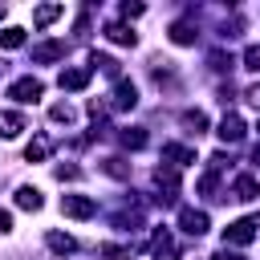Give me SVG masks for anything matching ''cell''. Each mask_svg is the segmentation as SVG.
Wrapping results in <instances>:
<instances>
[{
	"mask_svg": "<svg viewBox=\"0 0 260 260\" xmlns=\"http://www.w3.org/2000/svg\"><path fill=\"white\" fill-rule=\"evenodd\" d=\"M256 232H260V215L236 219V223H228V228H223V248H228V244H232V248H244V244H252V240H256Z\"/></svg>",
	"mask_w": 260,
	"mask_h": 260,
	"instance_id": "1",
	"label": "cell"
},
{
	"mask_svg": "<svg viewBox=\"0 0 260 260\" xmlns=\"http://www.w3.org/2000/svg\"><path fill=\"white\" fill-rule=\"evenodd\" d=\"M41 93H45V85H41L37 77H20V81H12V85H8V98H12V102H20V106L41 102Z\"/></svg>",
	"mask_w": 260,
	"mask_h": 260,
	"instance_id": "2",
	"label": "cell"
},
{
	"mask_svg": "<svg viewBox=\"0 0 260 260\" xmlns=\"http://www.w3.org/2000/svg\"><path fill=\"white\" fill-rule=\"evenodd\" d=\"M61 211L73 215V219H89V215L98 211V203H93L89 195H61Z\"/></svg>",
	"mask_w": 260,
	"mask_h": 260,
	"instance_id": "3",
	"label": "cell"
},
{
	"mask_svg": "<svg viewBox=\"0 0 260 260\" xmlns=\"http://www.w3.org/2000/svg\"><path fill=\"white\" fill-rule=\"evenodd\" d=\"M179 228L187 232V236H203L211 223H207V211H195V207H183L179 211Z\"/></svg>",
	"mask_w": 260,
	"mask_h": 260,
	"instance_id": "4",
	"label": "cell"
},
{
	"mask_svg": "<svg viewBox=\"0 0 260 260\" xmlns=\"http://www.w3.org/2000/svg\"><path fill=\"white\" fill-rule=\"evenodd\" d=\"M65 57V41H41L32 45V61L37 65H49V61H61Z\"/></svg>",
	"mask_w": 260,
	"mask_h": 260,
	"instance_id": "5",
	"label": "cell"
},
{
	"mask_svg": "<svg viewBox=\"0 0 260 260\" xmlns=\"http://www.w3.org/2000/svg\"><path fill=\"white\" fill-rule=\"evenodd\" d=\"M134 102H138L134 81H118L114 85V110H134Z\"/></svg>",
	"mask_w": 260,
	"mask_h": 260,
	"instance_id": "6",
	"label": "cell"
},
{
	"mask_svg": "<svg viewBox=\"0 0 260 260\" xmlns=\"http://www.w3.org/2000/svg\"><path fill=\"white\" fill-rule=\"evenodd\" d=\"M223 142H240L244 138V122H240V114H223V122H219V130H215Z\"/></svg>",
	"mask_w": 260,
	"mask_h": 260,
	"instance_id": "7",
	"label": "cell"
},
{
	"mask_svg": "<svg viewBox=\"0 0 260 260\" xmlns=\"http://www.w3.org/2000/svg\"><path fill=\"white\" fill-rule=\"evenodd\" d=\"M154 183L167 191V195H162V203H171V199H175V191H179V175H175V167H158V171H154Z\"/></svg>",
	"mask_w": 260,
	"mask_h": 260,
	"instance_id": "8",
	"label": "cell"
},
{
	"mask_svg": "<svg viewBox=\"0 0 260 260\" xmlns=\"http://www.w3.org/2000/svg\"><path fill=\"white\" fill-rule=\"evenodd\" d=\"M260 195V183L252 179V175H240L236 183H232V199H240V203H248V199H256Z\"/></svg>",
	"mask_w": 260,
	"mask_h": 260,
	"instance_id": "9",
	"label": "cell"
},
{
	"mask_svg": "<svg viewBox=\"0 0 260 260\" xmlns=\"http://www.w3.org/2000/svg\"><path fill=\"white\" fill-rule=\"evenodd\" d=\"M57 85H61V89H85V85H89V69H61Z\"/></svg>",
	"mask_w": 260,
	"mask_h": 260,
	"instance_id": "10",
	"label": "cell"
},
{
	"mask_svg": "<svg viewBox=\"0 0 260 260\" xmlns=\"http://www.w3.org/2000/svg\"><path fill=\"white\" fill-rule=\"evenodd\" d=\"M162 158H171V167H187V162H195V150L171 142V146H162Z\"/></svg>",
	"mask_w": 260,
	"mask_h": 260,
	"instance_id": "11",
	"label": "cell"
},
{
	"mask_svg": "<svg viewBox=\"0 0 260 260\" xmlns=\"http://www.w3.org/2000/svg\"><path fill=\"white\" fill-rule=\"evenodd\" d=\"M20 130H24V118H20L16 110H0V134H4V138H16Z\"/></svg>",
	"mask_w": 260,
	"mask_h": 260,
	"instance_id": "12",
	"label": "cell"
},
{
	"mask_svg": "<svg viewBox=\"0 0 260 260\" xmlns=\"http://www.w3.org/2000/svg\"><path fill=\"white\" fill-rule=\"evenodd\" d=\"M61 12H65V4H41V8L32 12V24H37V28H45V24H53Z\"/></svg>",
	"mask_w": 260,
	"mask_h": 260,
	"instance_id": "13",
	"label": "cell"
},
{
	"mask_svg": "<svg viewBox=\"0 0 260 260\" xmlns=\"http://www.w3.org/2000/svg\"><path fill=\"white\" fill-rule=\"evenodd\" d=\"M49 150H53V142H49L45 134H37V138L28 142V150H24V158H28V162H41V158H49Z\"/></svg>",
	"mask_w": 260,
	"mask_h": 260,
	"instance_id": "14",
	"label": "cell"
},
{
	"mask_svg": "<svg viewBox=\"0 0 260 260\" xmlns=\"http://www.w3.org/2000/svg\"><path fill=\"white\" fill-rule=\"evenodd\" d=\"M41 203H45V199H41L37 187H20V191H16V207H24V211H41Z\"/></svg>",
	"mask_w": 260,
	"mask_h": 260,
	"instance_id": "15",
	"label": "cell"
},
{
	"mask_svg": "<svg viewBox=\"0 0 260 260\" xmlns=\"http://www.w3.org/2000/svg\"><path fill=\"white\" fill-rule=\"evenodd\" d=\"M106 37H110L114 45H134V41H138L134 28H126V24H106Z\"/></svg>",
	"mask_w": 260,
	"mask_h": 260,
	"instance_id": "16",
	"label": "cell"
},
{
	"mask_svg": "<svg viewBox=\"0 0 260 260\" xmlns=\"http://www.w3.org/2000/svg\"><path fill=\"white\" fill-rule=\"evenodd\" d=\"M195 37H199V32H195V28L187 24V20L171 24V41H175V45H195Z\"/></svg>",
	"mask_w": 260,
	"mask_h": 260,
	"instance_id": "17",
	"label": "cell"
},
{
	"mask_svg": "<svg viewBox=\"0 0 260 260\" xmlns=\"http://www.w3.org/2000/svg\"><path fill=\"white\" fill-rule=\"evenodd\" d=\"M93 69H102L106 77H118V61L106 57V53H93V57H89V73H93Z\"/></svg>",
	"mask_w": 260,
	"mask_h": 260,
	"instance_id": "18",
	"label": "cell"
},
{
	"mask_svg": "<svg viewBox=\"0 0 260 260\" xmlns=\"http://www.w3.org/2000/svg\"><path fill=\"white\" fill-rule=\"evenodd\" d=\"M49 248L65 256V252H73V248H77V240H73V236H65V232H49Z\"/></svg>",
	"mask_w": 260,
	"mask_h": 260,
	"instance_id": "19",
	"label": "cell"
},
{
	"mask_svg": "<svg viewBox=\"0 0 260 260\" xmlns=\"http://www.w3.org/2000/svg\"><path fill=\"white\" fill-rule=\"evenodd\" d=\"M118 138H122V146H130V150H138V146H146V130H138V126H130V130H122Z\"/></svg>",
	"mask_w": 260,
	"mask_h": 260,
	"instance_id": "20",
	"label": "cell"
},
{
	"mask_svg": "<svg viewBox=\"0 0 260 260\" xmlns=\"http://www.w3.org/2000/svg\"><path fill=\"white\" fill-rule=\"evenodd\" d=\"M183 126H191L195 134H203V130H207V114H203V110H187V114H183Z\"/></svg>",
	"mask_w": 260,
	"mask_h": 260,
	"instance_id": "21",
	"label": "cell"
},
{
	"mask_svg": "<svg viewBox=\"0 0 260 260\" xmlns=\"http://www.w3.org/2000/svg\"><path fill=\"white\" fill-rule=\"evenodd\" d=\"M154 256H158V260H171V256H175V244H171V236H167V232H158V236H154Z\"/></svg>",
	"mask_w": 260,
	"mask_h": 260,
	"instance_id": "22",
	"label": "cell"
},
{
	"mask_svg": "<svg viewBox=\"0 0 260 260\" xmlns=\"http://www.w3.org/2000/svg\"><path fill=\"white\" fill-rule=\"evenodd\" d=\"M24 45V28H4L0 32V49H20Z\"/></svg>",
	"mask_w": 260,
	"mask_h": 260,
	"instance_id": "23",
	"label": "cell"
},
{
	"mask_svg": "<svg viewBox=\"0 0 260 260\" xmlns=\"http://www.w3.org/2000/svg\"><path fill=\"white\" fill-rule=\"evenodd\" d=\"M49 118L69 126V122H73V106H69V102H57V106H49Z\"/></svg>",
	"mask_w": 260,
	"mask_h": 260,
	"instance_id": "24",
	"label": "cell"
},
{
	"mask_svg": "<svg viewBox=\"0 0 260 260\" xmlns=\"http://www.w3.org/2000/svg\"><path fill=\"white\" fill-rule=\"evenodd\" d=\"M244 65H248L252 73H260V45H248V49H244Z\"/></svg>",
	"mask_w": 260,
	"mask_h": 260,
	"instance_id": "25",
	"label": "cell"
},
{
	"mask_svg": "<svg viewBox=\"0 0 260 260\" xmlns=\"http://www.w3.org/2000/svg\"><path fill=\"white\" fill-rule=\"evenodd\" d=\"M211 69H232V53H211Z\"/></svg>",
	"mask_w": 260,
	"mask_h": 260,
	"instance_id": "26",
	"label": "cell"
},
{
	"mask_svg": "<svg viewBox=\"0 0 260 260\" xmlns=\"http://www.w3.org/2000/svg\"><path fill=\"white\" fill-rule=\"evenodd\" d=\"M199 191H203V195H207V199H215V195H211V191H215V171H211V175H203V179H199Z\"/></svg>",
	"mask_w": 260,
	"mask_h": 260,
	"instance_id": "27",
	"label": "cell"
},
{
	"mask_svg": "<svg viewBox=\"0 0 260 260\" xmlns=\"http://www.w3.org/2000/svg\"><path fill=\"white\" fill-rule=\"evenodd\" d=\"M106 171H110V175H118V179H122V175H126V162H122V158H106Z\"/></svg>",
	"mask_w": 260,
	"mask_h": 260,
	"instance_id": "28",
	"label": "cell"
},
{
	"mask_svg": "<svg viewBox=\"0 0 260 260\" xmlns=\"http://www.w3.org/2000/svg\"><path fill=\"white\" fill-rule=\"evenodd\" d=\"M77 175H81V171H77V167H65V162H61V167H57V179H61V183H65V179H77Z\"/></svg>",
	"mask_w": 260,
	"mask_h": 260,
	"instance_id": "29",
	"label": "cell"
},
{
	"mask_svg": "<svg viewBox=\"0 0 260 260\" xmlns=\"http://www.w3.org/2000/svg\"><path fill=\"white\" fill-rule=\"evenodd\" d=\"M244 98H248V102L260 110V85H248V89H244Z\"/></svg>",
	"mask_w": 260,
	"mask_h": 260,
	"instance_id": "30",
	"label": "cell"
},
{
	"mask_svg": "<svg viewBox=\"0 0 260 260\" xmlns=\"http://www.w3.org/2000/svg\"><path fill=\"white\" fill-rule=\"evenodd\" d=\"M8 232H12V215L0 207V236H8Z\"/></svg>",
	"mask_w": 260,
	"mask_h": 260,
	"instance_id": "31",
	"label": "cell"
},
{
	"mask_svg": "<svg viewBox=\"0 0 260 260\" xmlns=\"http://www.w3.org/2000/svg\"><path fill=\"white\" fill-rule=\"evenodd\" d=\"M122 16H142V4H122Z\"/></svg>",
	"mask_w": 260,
	"mask_h": 260,
	"instance_id": "32",
	"label": "cell"
},
{
	"mask_svg": "<svg viewBox=\"0 0 260 260\" xmlns=\"http://www.w3.org/2000/svg\"><path fill=\"white\" fill-rule=\"evenodd\" d=\"M211 260H244V256H240V252H228V248H223V252H215Z\"/></svg>",
	"mask_w": 260,
	"mask_h": 260,
	"instance_id": "33",
	"label": "cell"
},
{
	"mask_svg": "<svg viewBox=\"0 0 260 260\" xmlns=\"http://www.w3.org/2000/svg\"><path fill=\"white\" fill-rule=\"evenodd\" d=\"M0 16H4V4H0Z\"/></svg>",
	"mask_w": 260,
	"mask_h": 260,
	"instance_id": "34",
	"label": "cell"
}]
</instances>
